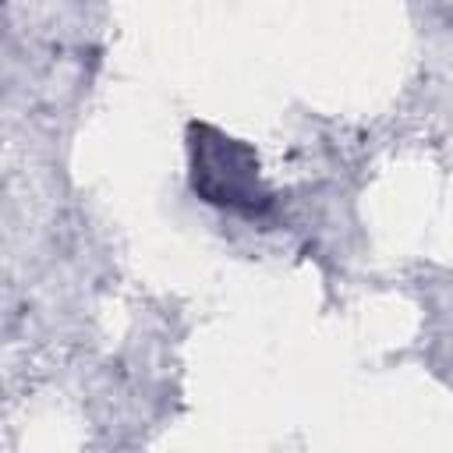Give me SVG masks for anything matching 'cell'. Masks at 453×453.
<instances>
[{
  "label": "cell",
  "instance_id": "obj_1",
  "mask_svg": "<svg viewBox=\"0 0 453 453\" xmlns=\"http://www.w3.org/2000/svg\"><path fill=\"white\" fill-rule=\"evenodd\" d=\"M191 152H195V170H191L195 191L205 202L237 212H258L269 205V195L258 177V159L248 145L219 131L198 127Z\"/></svg>",
  "mask_w": 453,
  "mask_h": 453
}]
</instances>
